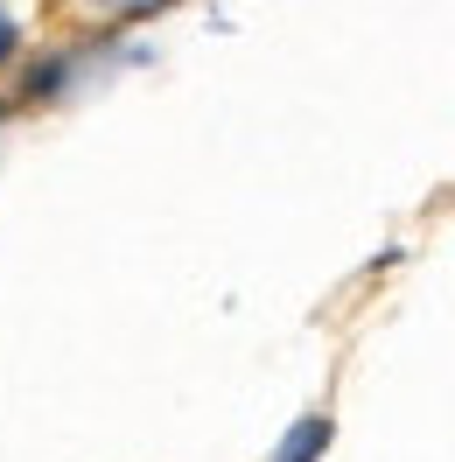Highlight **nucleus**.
Segmentation results:
<instances>
[{"mask_svg":"<svg viewBox=\"0 0 455 462\" xmlns=\"http://www.w3.org/2000/svg\"><path fill=\"white\" fill-rule=\"evenodd\" d=\"M14 50H22V29H14V14H7V7H0V70H7V63H14Z\"/></svg>","mask_w":455,"mask_h":462,"instance_id":"2","label":"nucleus"},{"mask_svg":"<svg viewBox=\"0 0 455 462\" xmlns=\"http://www.w3.org/2000/svg\"><path fill=\"white\" fill-rule=\"evenodd\" d=\"M106 7H119V0H106Z\"/></svg>","mask_w":455,"mask_h":462,"instance_id":"3","label":"nucleus"},{"mask_svg":"<svg viewBox=\"0 0 455 462\" xmlns=\"http://www.w3.org/2000/svg\"><path fill=\"white\" fill-rule=\"evenodd\" d=\"M322 448H330V420H322V413H309V420H294V428H287L281 462H315Z\"/></svg>","mask_w":455,"mask_h":462,"instance_id":"1","label":"nucleus"}]
</instances>
